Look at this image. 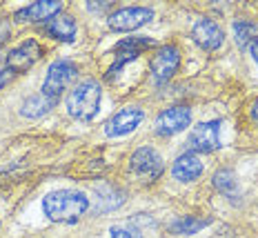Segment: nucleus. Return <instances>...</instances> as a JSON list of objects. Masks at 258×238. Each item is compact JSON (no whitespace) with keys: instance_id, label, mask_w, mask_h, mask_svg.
<instances>
[{"instance_id":"nucleus-1","label":"nucleus","mask_w":258,"mask_h":238,"mask_svg":"<svg viewBox=\"0 0 258 238\" xmlns=\"http://www.w3.org/2000/svg\"><path fill=\"white\" fill-rule=\"evenodd\" d=\"M89 209V198L78 189H53L42 198V212L53 223H76Z\"/></svg>"},{"instance_id":"nucleus-2","label":"nucleus","mask_w":258,"mask_h":238,"mask_svg":"<svg viewBox=\"0 0 258 238\" xmlns=\"http://www.w3.org/2000/svg\"><path fill=\"white\" fill-rule=\"evenodd\" d=\"M100 98H103V87L98 80L87 78L78 83L67 96V111L72 118L83 123H89L96 118L100 109Z\"/></svg>"},{"instance_id":"nucleus-3","label":"nucleus","mask_w":258,"mask_h":238,"mask_svg":"<svg viewBox=\"0 0 258 238\" xmlns=\"http://www.w3.org/2000/svg\"><path fill=\"white\" fill-rule=\"evenodd\" d=\"M76 76H78L76 63L69 61V58H58V61H53L49 65V69H47L45 83H42L40 91L53 100H60L62 91L76 80Z\"/></svg>"},{"instance_id":"nucleus-4","label":"nucleus","mask_w":258,"mask_h":238,"mask_svg":"<svg viewBox=\"0 0 258 238\" xmlns=\"http://www.w3.org/2000/svg\"><path fill=\"white\" fill-rule=\"evenodd\" d=\"M154 38H147V36H132V38H125V40H120L118 45L114 47V63H111V67L107 69L105 78L107 80H114L118 74L125 69L127 63L136 61L138 56H141L143 51H147L149 47H154Z\"/></svg>"},{"instance_id":"nucleus-5","label":"nucleus","mask_w":258,"mask_h":238,"mask_svg":"<svg viewBox=\"0 0 258 238\" xmlns=\"http://www.w3.org/2000/svg\"><path fill=\"white\" fill-rule=\"evenodd\" d=\"M129 171L143 183H154L165 171V163L154 147H141L129 158Z\"/></svg>"},{"instance_id":"nucleus-6","label":"nucleus","mask_w":258,"mask_h":238,"mask_svg":"<svg viewBox=\"0 0 258 238\" xmlns=\"http://www.w3.org/2000/svg\"><path fill=\"white\" fill-rule=\"evenodd\" d=\"M180 67V51L176 45H163L149 61V72L156 85H167Z\"/></svg>"},{"instance_id":"nucleus-7","label":"nucleus","mask_w":258,"mask_h":238,"mask_svg":"<svg viewBox=\"0 0 258 238\" xmlns=\"http://www.w3.org/2000/svg\"><path fill=\"white\" fill-rule=\"evenodd\" d=\"M220 147V121L198 123L185 140V149L189 154H209Z\"/></svg>"},{"instance_id":"nucleus-8","label":"nucleus","mask_w":258,"mask_h":238,"mask_svg":"<svg viewBox=\"0 0 258 238\" xmlns=\"http://www.w3.org/2000/svg\"><path fill=\"white\" fill-rule=\"evenodd\" d=\"M40 58H42L40 42L36 40V38H29V40H23L20 45H16L14 49L7 53V58H5V67L18 76V74L27 72L29 67H34Z\"/></svg>"},{"instance_id":"nucleus-9","label":"nucleus","mask_w":258,"mask_h":238,"mask_svg":"<svg viewBox=\"0 0 258 238\" xmlns=\"http://www.w3.org/2000/svg\"><path fill=\"white\" fill-rule=\"evenodd\" d=\"M191 123V109L187 105H174L167 107L156 116L154 121V129L158 136H174V134H180L182 129H187Z\"/></svg>"},{"instance_id":"nucleus-10","label":"nucleus","mask_w":258,"mask_h":238,"mask_svg":"<svg viewBox=\"0 0 258 238\" xmlns=\"http://www.w3.org/2000/svg\"><path fill=\"white\" fill-rule=\"evenodd\" d=\"M143 118H145V111L138 105L122 107V109H118L114 116L105 123V136H109V138L127 136V134H132L134 129L141 125Z\"/></svg>"},{"instance_id":"nucleus-11","label":"nucleus","mask_w":258,"mask_h":238,"mask_svg":"<svg viewBox=\"0 0 258 238\" xmlns=\"http://www.w3.org/2000/svg\"><path fill=\"white\" fill-rule=\"evenodd\" d=\"M154 18V9L152 7H122L118 12L109 14L107 25L111 31H134L138 27L147 25Z\"/></svg>"},{"instance_id":"nucleus-12","label":"nucleus","mask_w":258,"mask_h":238,"mask_svg":"<svg viewBox=\"0 0 258 238\" xmlns=\"http://www.w3.org/2000/svg\"><path fill=\"white\" fill-rule=\"evenodd\" d=\"M191 38L198 47H203L205 51H218L225 42V34L220 29V25L212 18H201L196 20V25L191 27Z\"/></svg>"},{"instance_id":"nucleus-13","label":"nucleus","mask_w":258,"mask_h":238,"mask_svg":"<svg viewBox=\"0 0 258 238\" xmlns=\"http://www.w3.org/2000/svg\"><path fill=\"white\" fill-rule=\"evenodd\" d=\"M60 12L62 3H58V0H36V3L18 9L14 14V20L16 23H47Z\"/></svg>"},{"instance_id":"nucleus-14","label":"nucleus","mask_w":258,"mask_h":238,"mask_svg":"<svg viewBox=\"0 0 258 238\" xmlns=\"http://www.w3.org/2000/svg\"><path fill=\"white\" fill-rule=\"evenodd\" d=\"M203 169H205V167L201 163V156L185 151V154L178 156V158L174 160V165H171V176L178 183H194L203 176Z\"/></svg>"},{"instance_id":"nucleus-15","label":"nucleus","mask_w":258,"mask_h":238,"mask_svg":"<svg viewBox=\"0 0 258 238\" xmlns=\"http://www.w3.org/2000/svg\"><path fill=\"white\" fill-rule=\"evenodd\" d=\"M45 34L53 38V40H60V42H74L78 34V25L72 16L67 14H58L53 16L51 20L45 23Z\"/></svg>"},{"instance_id":"nucleus-16","label":"nucleus","mask_w":258,"mask_h":238,"mask_svg":"<svg viewBox=\"0 0 258 238\" xmlns=\"http://www.w3.org/2000/svg\"><path fill=\"white\" fill-rule=\"evenodd\" d=\"M56 105H58V100H53V98H49V96L42 94V91H38V94L29 96V98L20 105V113H23L25 118H42V116H47Z\"/></svg>"},{"instance_id":"nucleus-17","label":"nucleus","mask_w":258,"mask_h":238,"mask_svg":"<svg viewBox=\"0 0 258 238\" xmlns=\"http://www.w3.org/2000/svg\"><path fill=\"white\" fill-rule=\"evenodd\" d=\"M207 225H212V218L209 216H180L176 218L174 223L169 225V231L176 236H191V234H198L201 229H205Z\"/></svg>"},{"instance_id":"nucleus-18","label":"nucleus","mask_w":258,"mask_h":238,"mask_svg":"<svg viewBox=\"0 0 258 238\" xmlns=\"http://www.w3.org/2000/svg\"><path fill=\"white\" fill-rule=\"evenodd\" d=\"M96 201H98L100 205L96 207V212L98 214H105V212H111V209L120 207L122 203H125V192L122 189H118L114 185H103L96 189Z\"/></svg>"},{"instance_id":"nucleus-19","label":"nucleus","mask_w":258,"mask_h":238,"mask_svg":"<svg viewBox=\"0 0 258 238\" xmlns=\"http://www.w3.org/2000/svg\"><path fill=\"white\" fill-rule=\"evenodd\" d=\"M214 187H216L225 198H229L232 203H236L240 198V187H238V181H236V174L232 169H218L216 174H214Z\"/></svg>"},{"instance_id":"nucleus-20","label":"nucleus","mask_w":258,"mask_h":238,"mask_svg":"<svg viewBox=\"0 0 258 238\" xmlns=\"http://www.w3.org/2000/svg\"><path fill=\"white\" fill-rule=\"evenodd\" d=\"M234 29V40L238 42V47H247L254 42V38L258 34V27L251 20H236L232 25Z\"/></svg>"},{"instance_id":"nucleus-21","label":"nucleus","mask_w":258,"mask_h":238,"mask_svg":"<svg viewBox=\"0 0 258 238\" xmlns=\"http://www.w3.org/2000/svg\"><path fill=\"white\" fill-rule=\"evenodd\" d=\"M109 238H143V234L134 225H111Z\"/></svg>"},{"instance_id":"nucleus-22","label":"nucleus","mask_w":258,"mask_h":238,"mask_svg":"<svg viewBox=\"0 0 258 238\" xmlns=\"http://www.w3.org/2000/svg\"><path fill=\"white\" fill-rule=\"evenodd\" d=\"M87 9L94 14H103L107 9H111V3H107V0H100V3H87Z\"/></svg>"},{"instance_id":"nucleus-23","label":"nucleus","mask_w":258,"mask_h":238,"mask_svg":"<svg viewBox=\"0 0 258 238\" xmlns=\"http://www.w3.org/2000/svg\"><path fill=\"white\" fill-rule=\"evenodd\" d=\"M14 76H16V74H14V72H9V69L3 65V67H0V89H3L7 83H12Z\"/></svg>"},{"instance_id":"nucleus-24","label":"nucleus","mask_w":258,"mask_h":238,"mask_svg":"<svg viewBox=\"0 0 258 238\" xmlns=\"http://www.w3.org/2000/svg\"><path fill=\"white\" fill-rule=\"evenodd\" d=\"M7 38H9V25L7 23H0V47L7 42Z\"/></svg>"},{"instance_id":"nucleus-25","label":"nucleus","mask_w":258,"mask_h":238,"mask_svg":"<svg viewBox=\"0 0 258 238\" xmlns=\"http://www.w3.org/2000/svg\"><path fill=\"white\" fill-rule=\"evenodd\" d=\"M249 53H251V58H254L256 65H258V38H254V42L249 45Z\"/></svg>"},{"instance_id":"nucleus-26","label":"nucleus","mask_w":258,"mask_h":238,"mask_svg":"<svg viewBox=\"0 0 258 238\" xmlns=\"http://www.w3.org/2000/svg\"><path fill=\"white\" fill-rule=\"evenodd\" d=\"M249 113H251V121H254L256 125H258V98H256L254 102H251V109H249Z\"/></svg>"}]
</instances>
